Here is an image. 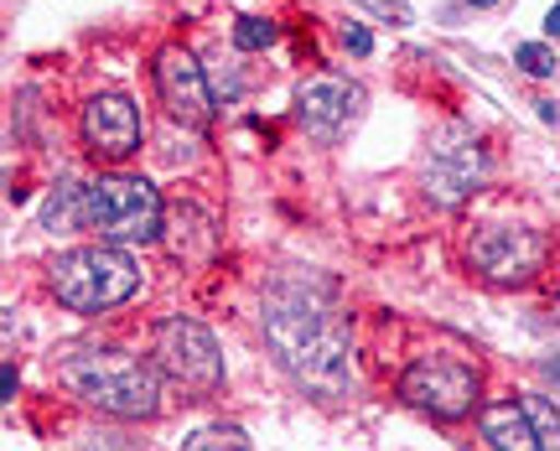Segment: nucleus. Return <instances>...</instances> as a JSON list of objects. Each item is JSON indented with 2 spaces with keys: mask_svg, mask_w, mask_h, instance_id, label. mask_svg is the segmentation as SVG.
Listing matches in <instances>:
<instances>
[{
  "mask_svg": "<svg viewBox=\"0 0 560 451\" xmlns=\"http://www.w3.org/2000/svg\"><path fill=\"white\" fill-rule=\"evenodd\" d=\"M104 244H151L161 234V197L145 177H94L83 187V223Z\"/></svg>",
  "mask_w": 560,
  "mask_h": 451,
  "instance_id": "4",
  "label": "nucleus"
},
{
  "mask_svg": "<svg viewBox=\"0 0 560 451\" xmlns=\"http://www.w3.org/2000/svg\"><path fill=\"white\" fill-rule=\"evenodd\" d=\"M524 415H529V426L540 436V447L560 451V410L556 400H545V394H524Z\"/></svg>",
  "mask_w": 560,
  "mask_h": 451,
  "instance_id": "14",
  "label": "nucleus"
},
{
  "mask_svg": "<svg viewBox=\"0 0 560 451\" xmlns=\"http://www.w3.org/2000/svg\"><path fill=\"white\" fill-rule=\"evenodd\" d=\"M156 94L166 104V115L187 125V130H208L213 119V89H208V73L202 62L187 53V47H161L156 53Z\"/></svg>",
  "mask_w": 560,
  "mask_h": 451,
  "instance_id": "7",
  "label": "nucleus"
},
{
  "mask_svg": "<svg viewBox=\"0 0 560 451\" xmlns=\"http://www.w3.org/2000/svg\"><path fill=\"white\" fill-rule=\"evenodd\" d=\"M58 379L68 390L89 400L94 410L120 415V420H151L161 410V369H145L130 354L109 348H83L58 363Z\"/></svg>",
  "mask_w": 560,
  "mask_h": 451,
  "instance_id": "2",
  "label": "nucleus"
},
{
  "mask_svg": "<svg viewBox=\"0 0 560 451\" xmlns=\"http://www.w3.org/2000/svg\"><path fill=\"white\" fill-rule=\"evenodd\" d=\"M467 5H499V0H467Z\"/></svg>",
  "mask_w": 560,
  "mask_h": 451,
  "instance_id": "23",
  "label": "nucleus"
},
{
  "mask_svg": "<svg viewBox=\"0 0 560 451\" xmlns=\"http://www.w3.org/2000/svg\"><path fill=\"white\" fill-rule=\"evenodd\" d=\"M482 426V441L493 451H535L540 447V436H535V426H529V415H524V405H488V410L478 415Z\"/></svg>",
  "mask_w": 560,
  "mask_h": 451,
  "instance_id": "12",
  "label": "nucleus"
},
{
  "mask_svg": "<svg viewBox=\"0 0 560 451\" xmlns=\"http://www.w3.org/2000/svg\"><path fill=\"white\" fill-rule=\"evenodd\" d=\"M0 390H5V400L16 394V369H11V363H5V373H0Z\"/></svg>",
  "mask_w": 560,
  "mask_h": 451,
  "instance_id": "20",
  "label": "nucleus"
},
{
  "mask_svg": "<svg viewBox=\"0 0 560 451\" xmlns=\"http://www.w3.org/2000/svg\"><path fill=\"white\" fill-rule=\"evenodd\" d=\"M151 358H156V369L177 384L182 394H213L223 384V354L219 343H213V333L202 327V322H192V316H166L156 327V348H151Z\"/></svg>",
  "mask_w": 560,
  "mask_h": 451,
  "instance_id": "6",
  "label": "nucleus"
},
{
  "mask_svg": "<svg viewBox=\"0 0 560 451\" xmlns=\"http://www.w3.org/2000/svg\"><path fill=\"white\" fill-rule=\"evenodd\" d=\"M482 172H488V157H482V146L472 136H452L446 146H436L425 166H420V187L425 197L436 203V208H457L467 197L478 193Z\"/></svg>",
  "mask_w": 560,
  "mask_h": 451,
  "instance_id": "10",
  "label": "nucleus"
},
{
  "mask_svg": "<svg viewBox=\"0 0 560 451\" xmlns=\"http://www.w3.org/2000/svg\"><path fill=\"white\" fill-rule=\"evenodd\" d=\"M514 62H520L529 79H556V68H560L556 53H550L545 42H520V47H514Z\"/></svg>",
  "mask_w": 560,
  "mask_h": 451,
  "instance_id": "17",
  "label": "nucleus"
},
{
  "mask_svg": "<svg viewBox=\"0 0 560 451\" xmlns=\"http://www.w3.org/2000/svg\"><path fill=\"white\" fill-rule=\"evenodd\" d=\"M535 109H540V119H545V125H556V119H560V109H556V104H550V99H540Z\"/></svg>",
  "mask_w": 560,
  "mask_h": 451,
  "instance_id": "21",
  "label": "nucleus"
},
{
  "mask_svg": "<svg viewBox=\"0 0 560 451\" xmlns=\"http://www.w3.org/2000/svg\"><path fill=\"white\" fill-rule=\"evenodd\" d=\"M363 115V89L348 79H312L296 89V119L312 140H342Z\"/></svg>",
  "mask_w": 560,
  "mask_h": 451,
  "instance_id": "11",
  "label": "nucleus"
},
{
  "mask_svg": "<svg viewBox=\"0 0 560 451\" xmlns=\"http://www.w3.org/2000/svg\"><path fill=\"white\" fill-rule=\"evenodd\" d=\"M145 140V125H140L136 99L109 89V94H94L83 104V146L100 161H130Z\"/></svg>",
  "mask_w": 560,
  "mask_h": 451,
  "instance_id": "9",
  "label": "nucleus"
},
{
  "mask_svg": "<svg viewBox=\"0 0 560 451\" xmlns=\"http://www.w3.org/2000/svg\"><path fill=\"white\" fill-rule=\"evenodd\" d=\"M276 37H280L276 21H265V16H240L234 21V47H240V53H265Z\"/></svg>",
  "mask_w": 560,
  "mask_h": 451,
  "instance_id": "16",
  "label": "nucleus"
},
{
  "mask_svg": "<svg viewBox=\"0 0 560 451\" xmlns=\"http://www.w3.org/2000/svg\"><path fill=\"white\" fill-rule=\"evenodd\" d=\"M187 451H213V447H229V451H249L255 441L240 431V426H202V431H192L187 441H182Z\"/></svg>",
  "mask_w": 560,
  "mask_h": 451,
  "instance_id": "15",
  "label": "nucleus"
},
{
  "mask_svg": "<svg viewBox=\"0 0 560 451\" xmlns=\"http://www.w3.org/2000/svg\"><path fill=\"white\" fill-rule=\"evenodd\" d=\"M265 343L276 363L317 400H342L353 390V343L338 322L332 291L312 275H285L265 291Z\"/></svg>",
  "mask_w": 560,
  "mask_h": 451,
  "instance_id": "1",
  "label": "nucleus"
},
{
  "mask_svg": "<svg viewBox=\"0 0 560 451\" xmlns=\"http://www.w3.org/2000/svg\"><path fill=\"white\" fill-rule=\"evenodd\" d=\"M540 373H545V379H550V384H556V394H560V348H556V354H550V358H545V363H540Z\"/></svg>",
  "mask_w": 560,
  "mask_h": 451,
  "instance_id": "19",
  "label": "nucleus"
},
{
  "mask_svg": "<svg viewBox=\"0 0 560 451\" xmlns=\"http://www.w3.org/2000/svg\"><path fill=\"white\" fill-rule=\"evenodd\" d=\"M400 400L410 410L441 420V426H457V420L478 410V369L452 354L416 358L400 379Z\"/></svg>",
  "mask_w": 560,
  "mask_h": 451,
  "instance_id": "5",
  "label": "nucleus"
},
{
  "mask_svg": "<svg viewBox=\"0 0 560 451\" xmlns=\"http://www.w3.org/2000/svg\"><path fill=\"white\" fill-rule=\"evenodd\" d=\"M342 47H348L353 58H369V53H374V37L363 32L359 21H348V26H342Z\"/></svg>",
  "mask_w": 560,
  "mask_h": 451,
  "instance_id": "18",
  "label": "nucleus"
},
{
  "mask_svg": "<svg viewBox=\"0 0 560 451\" xmlns=\"http://www.w3.org/2000/svg\"><path fill=\"white\" fill-rule=\"evenodd\" d=\"M540 239L529 234V229H499V223H488L478 234L467 239V265L482 275V280H493V286H524L529 275L540 270Z\"/></svg>",
  "mask_w": 560,
  "mask_h": 451,
  "instance_id": "8",
  "label": "nucleus"
},
{
  "mask_svg": "<svg viewBox=\"0 0 560 451\" xmlns=\"http://www.w3.org/2000/svg\"><path fill=\"white\" fill-rule=\"evenodd\" d=\"M42 223H47V229H73V223H83V187L79 182H62L58 193L47 197Z\"/></svg>",
  "mask_w": 560,
  "mask_h": 451,
  "instance_id": "13",
  "label": "nucleus"
},
{
  "mask_svg": "<svg viewBox=\"0 0 560 451\" xmlns=\"http://www.w3.org/2000/svg\"><path fill=\"white\" fill-rule=\"evenodd\" d=\"M47 286H52V296L68 312L100 316L140 291V265L125 255V244H104L100 239L89 250H68V255L52 259Z\"/></svg>",
  "mask_w": 560,
  "mask_h": 451,
  "instance_id": "3",
  "label": "nucleus"
},
{
  "mask_svg": "<svg viewBox=\"0 0 560 451\" xmlns=\"http://www.w3.org/2000/svg\"><path fill=\"white\" fill-rule=\"evenodd\" d=\"M545 32H550V37H560V0L550 5V16H545Z\"/></svg>",
  "mask_w": 560,
  "mask_h": 451,
  "instance_id": "22",
  "label": "nucleus"
}]
</instances>
